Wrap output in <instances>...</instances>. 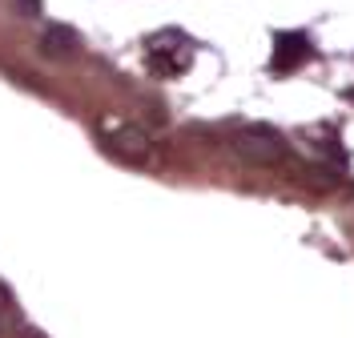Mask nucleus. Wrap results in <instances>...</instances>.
<instances>
[{"label":"nucleus","mask_w":354,"mask_h":338,"mask_svg":"<svg viewBox=\"0 0 354 338\" xmlns=\"http://www.w3.org/2000/svg\"><path fill=\"white\" fill-rule=\"evenodd\" d=\"M234 153L254 165H282L286 161V141L270 125H242L234 129Z\"/></svg>","instance_id":"f257e3e1"},{"label":"nucleus","mask_w":354,"mask_h":338,"mask_svg":"<svg viewBox=\"0 0 354 338\" xmlns=\"http://www.w3.org/2000/svg\"><path fill=\"white\" fill-rule=\"evenodd\" d=\"M145 65L153 77H181L185 68L194 65V48L185 45L177 32H157L153 41L145 45Z\"/></svg>","instance_id":"f03ea898"},{"label":"nucleus","mask_w":354,"mask_h":338,"mask_svg":"<svg viewBox=\"0 0 354 338\" xmlns=\"http://www.w3.org/2000/svg\"><path fill=\"white\" fill-rule=\"evenodd\" d=\"M101 133H105V141H109V149L117 153V158L137 161V165H145V161L153 158V141H149V133H145L141 125H133V121L105 117V121H101Z\"/></svg>","instance_id":"7ed1b4c3"},{"label":"nucleus","mask_w":354,"mask_h":338,"mask_svg":"<svg viewBox=\"0 0 354 338\" xmlns=\"http://www.w3.org/2000/svg\"><path fill=\"white\" fill-rule=\"evenodd\" d=\"M41 57H48V61H68L73 53H81V37L68 28V24H44L41 28Z\"/></svg>","instance_id":"20e7f679"},{"label":"nucleus","mask_w":354,"mask_h":338,"mask_svg":"<svg viewBox=\"0 0 354 338\" xmlns=\"http://www.w3.org/2000/svg\"><path fill=\"white\" fill-rule=\"evenodd\" d=\"M274 57H270V65L278 68V73H290V68H298L302 61H310V41L302 32H278L274 37Z\"/></svg>","instance_id":"39448f33"},{"label":"nucleus","mask_w":354,"mask_h":338,"mask_svg":"<svg viewBox=\"0 0 354 338\" xmlns=\"http://www.w3.org/2000/svg\"><path fill=\"white\" fill-rule=\"evenodd\" d=\"M24 17H41V0H17Z\"/></svg>","instance_id":"423d86ee"},{"label":"nucleus","mask_w":354,"mask_h":338,"mask_svg":"<svg viewBox=\"0 0 354 338\" xmlns=\"http://www.w3.org/2000/svg\"><path fill=\"white\" fill-rule=\"evenodd\" d=\"M0 330H4V326H0Z\"/></svg>","instance_id":"0eeeda50"}]
</instances>
